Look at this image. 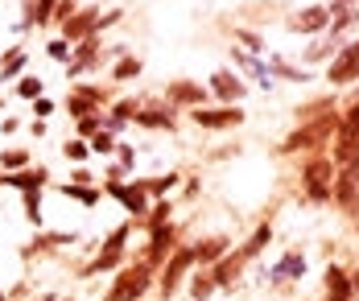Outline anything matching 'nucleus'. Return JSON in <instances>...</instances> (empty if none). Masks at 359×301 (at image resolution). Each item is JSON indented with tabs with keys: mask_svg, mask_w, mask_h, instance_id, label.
Masks as SVG:
<instances>
[{
	"mask_svg": "<svg viewBox=\"0 0 359 301\" xmlns=\"http://www.w3.org/2000/svg\"><path fill=\"white\" fill-rule=\"evenodd\" d=\"M323 285H326V301H355V289H351V281H347V268H343V264H326Z\"/></svg>",
	"mask_w": 359,
	"mask_h": 301,
	"instance_id": "obj_22",
	"label": "nucleus"
},
{
	"mask_svg": "<svg viewBox=\"0 0 359 301\" xmlns=\"http://www.w3.org/2000/svg\"><path fill=\"white\" fill-rule=\"evenodd\" d=\"M330 202H339V206H343V215L359 219V186L351 182V178L334 174V190H330Z\"/></svg>",
	"mask_w": 359,
	"mask_h": 301,
	"instance_id": "obj_24",
	"label": "nucleus"
},
{
	"mask_svg": "<svg viewBox=\"0 0 359 301\" xmlns=\"http://www.w3.org/2000/svg\"><path fill=\"white\" fill-rule=\"evenodd\" d=\"M161 104L165 108H174V112H190V108H207L211 104V87L207 83H198V78H170L165 83V91H161Z\"/></svg>",
	"mask_w": 359,
	"mask_h": 301,
	"instance_id": "obj_5",
	"label": "nucleus"
},
{
	"mask_svg": "<svg viewBox=\"0 0 359 301\" xmlns=\"http://www.w3.org/2000/svg\"><path fill=\"white\" fill-rule=\"evenodd\" d=\"M0 301H8V293H4V289H0Z\"/></svg>",
	"mask_w": 359,
	"mask_h": 301,
	"instance_id": "obj_52",
	"label": "nucleus"
},
{
	"mask_svg": "<svg viewBox=\"0 0 359 301\" xmlns=\"http://www.w3.org/2000/svg\"><path fill=\"white\" fill-rule=\"evenodd\" d=\"M178 223L170 219V223H161V227H153L149 231V239H144V252H141V260L144 264H153V268H161V264L170 260V252L178 248Z\"/></svg>",
	"mask_w": 359,
	"mask_h": 301,
	"instance_id": "obj_10",
	"label": "nucleus"
},
{
	"mask_svg": "<svg viewBox=\"0 0 359 301\" xmlns=\"http://www.w3.org/2000/svg\"><path fill=\"white\" fill-rule=\"evenodd\" d=\"M74 8H79V0H58V8H54V21H50V25H58V29H62V25L74 17Z\"/></svg>",
	"mask_w": 359,
	"mask_h": 301,
	"instance_id": "obj_46",
	"label": "nucleus"
},
{
	"mask_svg": "<svg viewBox=\"0 0 359 301\" xmlns=\"http://www.w3.org/2000/svg\"><path fill=\"white\" fill-rule=\"evenodd\" d=\"M269 75H277V78H285V83H310V71H302V66H293L289 58H273L269 62Z\"/></svg>",
	"mask_w": 359,
	"mask_h": 301,
	"instance_id": "obj_32",
	"label": "nucleus"
},
{
	"mask_svg": "<svg viewBox=\"0 0 359 301\" xmlns=\"http://www.w3.org/2000/svg\"><path fill=\"white\" fill-rule=\"evenodd\" d=\"M144 62L137 58V54H124L116 66H111V83H133V78H141Z\"/></svg>",
	"mask_w": 359,
	"mask_h": 301,
	"instance_id": "obj_33",
	"label": "nucleus"
},
{
	"mask_svg": "<svg viewBox=\"0 0 359 301\" xmlns=\"http://www.w3.org/2000/svg\"><path fill=\"white\" fill-rule=\"evenodd\" d=\"M87 149L95 153V157H116V136H111V132H95V136L87 141Z\"/></svg>",
	"mask_w": 359,
	"mask_h": 301,
	"instance_id": "obj_41",
	"label": "nucleus"
},
{
	"mask_svg": "<svg viewBox=\"0 0 359 301\" xmlns=\"http://www.w3.org/2000/svg\"><path fill=\"white\" fill-rule=\"evenodd\" d=\"M190 124H198V128H207V132H227V128H240L244 124V108L240 104H219V108H190Z\"/></svg>",
	"mask_w": 359,
	"mask_h": 301,
	"instance_id": "obj_9",
	"label": "nucleus"
},
{
	"mask_svg": "<svg viewBox=\"0 0 359 301\" xmlns=\"http://www.w3.org/2000/svg\"><path fill=\"white\" fill-rule=\"evenodd\" d=\"M306 276V252H285L281 260L273 264V272H269V285H285V281H302Z\"/></svg>",
	"mask_w": 359,
	"mask_h": 301,
	"instance_id": "obj_21",
	"label": "nucleus"
},
{
	"mask_svg": "<svg viewBox=\"0 0 359 301\" xmlns=\"http://www.w3.org/2000/svg\"><path fill=\"white\" fill-rule=\"evenodd\" d=\"M111 104V95H108V87H100V83H74L71 91H67V115L71 120H83V115H91V112H104Z\"/></svg>",
	"mask_w": 359,
	"mask_h": 301,
	"instance_id": "obj_6",
	"label": "nucleus"
},
{
	"mask_svg": "<svg viewBox=\"0 0 359 301\" xmlns=\"http://www.w3.org/2000/svg\"><path fill=\"white\" fill-rule=\"evenodd\" d=\"M190 268H194V248H190V244H178V248L170 252V260L157 268V281H153L157 298H161V301L174 298V293L182 289V281L190 276Z\"/></svg>",
	"mask_w": 359,
	"mask_h": 301,
	"instance_id": "obj_4",
	"label": "nucleus"
},
{
	"mask_svg": "<svg viewBox=\"0 0 359 301\" xmlns=\"http://www.w3.org/2000/svg\"><path fill=\"white\" fill-rule=\"evenodd\" d=\"M186 281H190V298H194V301H211V298H215V281H211V268H198V272H190Z\"/></svg>",
	"mask_w": 359,
	"mask_h": 301,
	"instance_id": "obj_30",
	"label": "nucleus"
},
{
	"mask_svg": "<svg viewBox=\"0 0 359 301\" xmlns=\"http://www.w3.org/2000/svg\"><path fill=\"white\" fill-rule=\"evenodd\" d=\"M330 190H334V161L314 153L306 165H302V194L314 202V206H326L330 202Z\"/></svg>",
	"mask_w": 359,
	"mask_h": 301,
	"instance_id": "obj_3",
	"label": "nucleus"
},
{
	"mask_svg": "<svg viewBox=\"0 0 359 301\" xmlns=\"http://www.w3.org/2000/svg\"><path fill=\"white\" fill-rule=\"evenodd\" d=\"M153 281H157V268L137 256V260H128L124 268H116V281H111V289L104 293V301H141L153 289Z\"/></svg>",
	"mask_w": 359,
	"mask_h": 301,
	"instance_id": "obj_2",
	"label": "nucleus"
},
{
	"mask_svg": "<svg viewBox=\"0 0 359 301\" xmlns=\"http://www.w3.org/2000/svg\"><path fill=\"white\" fill-rule=\"evenodd\" d=\"M269 244H273V223L264 219V223L252 227V235L244 239V244H240V256H244V260H256V256H260V252H264Z\"/></svg>",
	"mask_w": 359,
	"mask_h": 301,
	"instance_id": "obj_27",
	"label": "nucleus"
},
{
	"mask_svg": "<svg viewBox=\"0 0 359 301\" xmlns=\"http://www.w3.org/2000/svg\"><path fill=\"white\" fill-rule=\"evenodd\" d=\"M58 194H62V198H71V202H79V206H87V211H91V206H100V198H104V190H100V186H74V182H62Z\"/></svg>",
	"mask_w": 359,
	"mask_h": 301,
	"instance_id": "obj_28",
	"label": "nucleus"
},
{
	"mask_svg": "<svg viewBox=\"0 0 359 301\" xmlns=\"http://www.w3.org/2000/svg\"><path fill=\"white\" fill-rule=\"evenodd\" d=\"M174 219V202L170 198H153V206H149V215L141 219L144 231H153V227H161V223H170Z\"/></svg>",
	"mask_w": 359,
	"mask_h": 301,
	"instance_id": "obj_31",
	"label": "nucleus"
},
{
	"mask_svg": "<svg viewBox=\"0 0 359 301\" xmlns=\"http://www.w3.org/2000/svg\"><path fill=\"white\" fill-rule=\"evenodd\" d=\"M124 264H128V248H100L95 260H87L74 276L91 281V276H100V272H116V268H124Z\"/></svg>",
	"mask_w": 359,
	"mask_h": 301,
	"instance_id": "obj_16",
	"label": "nucleus"
},
{
	"mask_svg": "<svg viewBox=\"0 0 359 301\" xmlns=\"http://www.w3.org/2000/svg\"><path fill=\"white\" fill-rule=\"evenodd\" d=\"M190 248H194V268H211L219 256L231 252V235H207V239H198Z\"/></svg>",
	"mask_w": 359,
	"mask_h": 301,
	"instance_id": "obj_20",
	"label": "nucleus"
},
{
	"mask_svg": "<svg viewBox=\"0 0 359 301\" xmlns=\"http://www.w3.org/2000/svg\"><path fill=\"white\" fill-rule=\"evenodd\" d=\"M25 165H34V153L25 149V145L0 149V174H17V169H25Z\"/></svg>",
	"mask_w": 359,
	"mask_h": 301,
	"instance_id": "obj_29",
	"label": "nucleus"
},
{
	"mask_svg": "<svg viewBox=\"0 0 359 301\" xmlns=\"http://www.w3.org/2000/svg\"><path fill=\"white\" fill-rule=\"evenodd\" d=\"M339 54V41H314V46H306V62H323V58H334Z\"/></svg>",
	"mask_w": 359,
	"mask_h": 301,
	"instance_id": "obj_39",
	"label": "nucleus"
},
{
	"mask_svg": "<svg viewBox=\"0 0 359 301\" xmlns=\"http://www.w3.org/2000/svg\"><path fill=\"white\" fill-rule=\"evenodd\" d=\"M41 301H71V298H41Z\"/></svg>",
	"mask_w": 359,
	"mask_h": 301,
	"instance_id": "obj_51",
	"label": "nucleus"
},
{
	"mask_svg": "<svg viewBox=\"0 0 359 301\" xmlns=\"http://www.w3.org/2000/svg\"><path fill=\"white\" fill-rule=\"evenodd\" d=\"M133 124H141V128H149V132H174V128H178V112L165 108V104H149V108L141 104V112H137Z\"/></svg>",
	"mask_w": 359,
	"mask_h": 301,
	"instance_id": "obj_18",
	"label": "nucleus"
},
{
	"mask_svg": "<svg viewBox=\"0 0 359 301\" xmlns=\"http://www.w3.org/2000/svg\"><path fill=\"white\" fill-rule=\"evenodd\" d=\"M334 112V99L326 95V99H314V104H306L302 112H297V124H310V120H323V115Z\"/></svg>",
	"mask_w": 359,
	"mask_h": 301,
	"instance_id": "obj_35",
	"label": "nucleus"
},
{
	"mask_svg": "<svg viewBox=\"0 0 359 301\" xmlns=\"http://www.w3.org/2000/svg\"><path fill=\"white\" fill-rule=\"evenodd\" d=\"M289 29H293V34H323V29H330V8H326V4H306V8H297V13L289 17Z\"/></svg>",
	"mask_w": 359,
	"mask_h": 301,
	"instance_id": "obj_15",
	"label": "nucleus"
},
{
	"mask_svg": "<svg viewBox=\"0 0 359 301\" xmlns=\"http://www.w3.org/2000/svg\"><path fill=\"white\" fill-rule=\"evenodd\" d=\"M83 235L79 231H37L34 244H25L21 248V256L29 260V256H46V252H58V248H71V244H79Z\"/></svg>",
	"mask_w": 359,
	"mask_h": 301,
	"instance_id": "obj_14",
	"label": "nucleus"
},
{
	"mask_svg": "<svg viewBox=\"0 0 359 301\" xmlns=\"http://www.w3.org/2000/svg\"><path fill=\"white\" fill-rule=\"evenodd\" d=\"M326 83L330 87H351V83H359V38L343 41L339 54L326 62Z\"/></svg>",
	"mask_w": 359,
	"mask_h": 301,
	"instance_id": "obj_7",
	"label": "nucleus"
},
{
	"mask_svg": "<svg viewBox=\"0 0 359 301\" xmlns=\"http://www.w3.org/2000/svg\"><path fill=\"white\" fill-rule=\"evenodd\" d=\"M54 112H58V104H54L50 95H41V99H34V115H37V120H50Z\"/></svg>",
	"mask_w": 359,
	"mask_h": 301,
	"instance_id": "obj_47",
	"label": "nucleus"
},
{
	"mask_svg": "<svg viewBox=\"0 0 359 301\" xmlns=\"http://www.w3.org/2000/svg\"><path fill=\"white\" fill-rule=\"evenodd\" d=\"M54 8H58V0H25V17H21V34L25 29H41V25H50L54 21Z\"/></svg>",
	"mask_w": 359,
	"mask_h": 301,
	"instance_id": "obj_23",
	"label": "nucleus"
},
{
	"mask_svg": "<svg viewBox=\"0 0 359 301\" xmlns=\"http://www.w3.org/2000/svg\"><path fill=\"white\" fill-rule=\"evenodd\" d=\"M21 206H25V219L34 223V231H41V190H25Z\"/></svg>",
	"mask_w": 359,
	"mask_h": 301,
	"instance_id": "obj_36",
	"label": "nucleus"
},
{
	"mask_svg": "<svg viewBox=\"0 0 359 301\" xmlns=\"http://www.w3.org/2000/svg\"><path fill=\"white\" fill-rule=\"evenodd\" d=\"M244 256H240V248H231L227 256H219L215 264H211V281H215V289H231L240 276H244Z\"/></svg>",
	"mask_w": 359,
	"mask_h": 301,
	"instance_id": "obj_17",
	"label": "nucleus"
},
{
	"mask_svg": "<svg viewBox=\"0 0 359 301\" xmlns=\"http://www.w3.org/2000/svg\"><path fill=\"white\" fill-rule=\"evenodd\" d=\"M21 128V120L17 115H8V120H0V132H17Z\"/></svg>",
	"mask_w": 359,
	"mask_h": 301,
	"instance_id": "obj_49",
	"label": "nucleus"
},
{
	"mask_svg": "<svg viewBox=\"0 0 359 301\" xmlns=\"http://www.w3.org/2000/svg\"><path fill=\"white\" fill-rule=\"evenodd\" d=\"M104 112H108L111 120H124V124H128V120H137L141 104H137V99H111V104L104 108Z\"/></svg>",
	"mask_w": 359,
	"mask_h": 301,
	"instance_id": "obj_38",
	"label": "nucleus"
},
{
	"mask_svg": "<svg viewBox=\"0 0 359 301\" xmlns=\"http://www.w3.org/2000/svg\"><path fill=\"white\" fill-rule=\"evenodd\" d=\"M116 165H120L124 174H137V149H133L128 141H116Z\"/></svg>",
	"mask_w": 359,
	"mask_h": 301,
	"instance_id": "obj_40",
	"label": "nucleus"
},
{
	"mask_svg": "<svg viewBox=\"0 0 359 301\" xmlns=\"http://www.w3.org/2000/svg\"><path fill=\"white\" fill-rule=\"evenodd\" d=\"M144 186V194L149 198H170V190H178L182 182H186V174H178V169H170V174H157V178H137Z\"/></svg>",
	"mask_w": 359,
	"mask_h": 301,
	"instance_id": "obj_26",
	"label": "nucleus"
},
{
	"mask_svg": "<svg viewBox=\"0 0 359 301\" xmlns=\"http://www.w3.org/2000/svg\"><path fill=\"white\" fill-rule=\"evenodd\" d=\"M339 124H343L339 112L323 115V120H310V124H297L285 141L277 145V153H281V157H293V153H318L326 141H334V136H339Z\"/></svg>",
	"mask_w": 359,
	"mask_h": 301,
	"instance_id": "obj_1",
	"label": "nucleus"
},
{
	"mask_svg": "<svg viewBox=\"0 0 359 301\" xmlns=\"http://www.w3.org/2000/svg\"><path fill=\"white\" fill-rule=\"evenodd\" d=\"M100 190H104L108 198H116V202L128 211V219H137V223H141L144 215H149V206H153V198L144 194V186L137 178H133V182H104Z\"/></svg>",
	"mask_w": 359,
	"mask_h": 301,
	"instance_id": "obj_8",
	"label": "nucleus"
},
{
	"mask_svg": "<svg viewBox=\"0 0 359 301\" xmlns=\"http://www.w3.org/2000/svg\"><path fill=\"white\" fill-rule=\"evenodd\" d=\"M100 54H104V41H100V34L74 41V46H71V62H67V75H71V78L91 75V71L100 66Z\"/></svg>",
	"mask_w": 359,
	"mask_h": 301,
	"instance_id": "obj_11",
	"label": "nucleus"
},
{
	"mask_svg": "<svg viewBox=\"0 0 359 301\" xmlns=\"http://www.w3.org/2000/svg\"><path fill=\"white\" fill-rule=\"evenodd\" d=\"M207 87H211V99L227 104V108H231V104H240V99L248 95V83H244L240 75H231V71H215Z\"/></svg>",
	"mask_w": 359,
	"mask_h": 301,
	"instance_id": "obj_13",
	"label": "nucleus"
},
{
	"mask_svg": "<svg viewBox=\"0 0 359 301\" xmlns=\"http://www.w3.org/2000/svg\"><path fill=\"white\" fill-rule=\"evenodd\" d=\"M46 54H50L54 62H71V41H62V38L46 41Z\"/></svg>",
	"mask_w": 359,
	"mask_h": 301,
	"instance_id": "obj_45",
	"label": "nucleus"
},
{
	"mask_svg": "<svg viewBox=\"0 0 359 301\" xmlns=\"http://www.w3.org/2000/svg\"><path fill=\"white\" fill-rule=\"evenodd\" d=\"M347 281H351V289L359 293V268H347Z\"/></svg>",
	"mask_w": 359,
	"mask_h": 301,
	"instance_id": "obj_50",
	"label": "nucleus"
},
{
	"mask_svg": "<svg viewBox=\"0 0 359 301\" xmlns=\"http://www.w3.org/2000/svg\"><path fill=\"white\" fill-rule=\"evenodd\" d=\"M67 182H74V186H95V174H91L87 165H74V169H71V178H67Z\"/></svg>",
	"mask_w": 359,
	"mask_h": 301,
	"instance_id": "obj_48",
	"label": "nucleus"
},
{
	"mask_svg": "<svg viewBox=\"0 0 359 301\" xmlns=\"http://www.w3.org/2000/svg\"><path fill=\"white\" fill-rule=\"evenodd\" d=\"M0 186H13V190H46L50 186V169L46 165H25L17 174H0Z\"/></svg>",
	"mask_w": 359,
	"mask_h": 301,
	"instance_id": "obj_19",
	"label": "nucleus"
},
{
	"mask_svg": "<svg viewBox=\"0 0 359 301\" xmlns=\"http://www.w3.org/2000/svg\"><path fill=\"white\" fill-rule=\"evenodd\" d=\"M74 132H79V141H91L95 132H104V112H91L83 120H74Z\"/></svg>",
	"mask_w": 359,
	"mask_h": 301,
	"instance_id": "obj_37",
	"label": "nucleus"
},
{
	"mask_svg": "<svg viewBox=\"0 0 359 301\" xmlns=\"http://www.w3.org/2000/svg\"><path fill=\"white\" fill-rule=\"evenodd\" d=\"M46 95V83L37 75H21L17 78V99H25V104H34V99H41Z\"/></svg>",
	"mask_w": 359,
	"mask_h": 301,
	"instance_id": "obj_34",
	"label": "nucleus"
},
{
	"mask_svg": "<svg viewBox=\"0 0 359 301\" xmlns=\"http://www.w3.org/2000/svg\"><path fill=\"white\" fill-rule=\"evenodd\" d=\"M25 66H29V50H25V46L4 50V54H0V83H17V78L25 75Z\"/></svg>",
	"mask_w": 359,
	"mask_h": 301,
	"instance_id": "obj_25",
	"label": "nucleus"
},
{
	"mask_svg": "<svg viewBox=\"0 0 359 301\" xmlns=\"http://www.w3.org/2000/svg\"><path fill=\"white\" fill-rule=\"evenodd\" d=\"M339 120H343V124H339V132H347V136H359V99H355V104H351V108H347L343 115H339Z\"/></svg>",
	"mask_w": 359,
	"mask_h": 301,
	"instance_id": "obj_44",
	"label": "nucleus"
},
{
	"mask_svg": "<svg viewBox=\"0 0 359 301\" xmlns=\"http://www.w3.org/2000/svg\"><path fill=\"white\" fill-rule=\"evenodd\" d=\"M236 38L244 41V54H252V58H264V41H260V34H252V29H236Z\"/></svg>",
	"mask_w": 359,
	"mask_h": 301,
	"instance_id": "obj_43",
	"label": "nucleus"
},
{
	"mask_svg": "<svg viewBox=\"0 0 359 301\" xmlns=\"http://www.w3.org/2000/svg\"><path fill=\"white\" fill-rule=\"evenodd\" d=\"M100 17H104V13H100V4H79V8H74V17L62 25V34H58V38L74 46V41L100 34Z\"/></svg>",
	"mask_w": 359,
	"mask_h": 301,
	"instance_id": "obj_12",
	"label": "nucleus"
},
{
	"mask_svg": "<svg viewBox=\"0 0 359 301\" xmlns=\"http://www.w3.org/2000/svg\"><path fill=\"white\" fill-rule=\"evenodd\" d=\"M62 157H67L71 165H83V161L91 157V149H87V141H79V136H74V141H67V145H62Z\"/></svg>",
	"mask_w": 359,
	"mask_h": 301,
	"instance_id": "obj_42",
	"label": "nucleus"
}]
</instances>
